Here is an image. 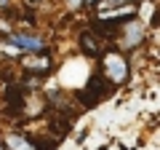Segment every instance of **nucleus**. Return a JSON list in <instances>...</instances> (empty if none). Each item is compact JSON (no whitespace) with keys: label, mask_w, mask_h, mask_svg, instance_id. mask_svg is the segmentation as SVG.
<instances>
[{"label":"nucleus","mask_w":160,"mask_h":150,"mask_svg":"<svg viewBox=\"0 0 160 150\" xmlns=\"http://www.w3.org/2000/svg\"><path fill=\"white\" fill-rule=\"evenodd\" d=\"M104 78H107L109 83H115V86H120V83L128 81V62H126L123 54L109 51L107 56H104Z\"/></svg>","instance_id":"1"},{"label":"nucleus","mask_w":160,"mask_h":150,"mask_svg":"<svg viewBox=\"0 0 160 150\" xmlns=\"http://www.w3.org/2000/svg\"><path fill=\"white\" fill-rule=\"evenodd\" d=\"M120 32H123V38H120V46L123 48H136L144 40V27L139 22H133V19H128L126 27L120 29Z\"/></svg>","instance_id":"2"},{"label":"nucleus","mask_w":160,"mask_h":150,"mask_svg":"<svg viewBox=\"0 0 160 150\" xmlns=\"http://www.w3.org/2000/svg\"><path fill=\"white\" fill-rule=\"evenodd\" d=\"M8 43H13V46L24 48V51H29V54H40V51H43V46H46L40 38L27 35V32H11V35H8Z\"/></svg>","instance_id":"3"},{"label":"nucleus","mask_w":160,"mask_h":150,"mask_svg":"<svg viewBox=\"0 0 160 150\" xmlns=\"http://www.w3.org/2000/svg\"><path fill=\"white\" fill-rule=\"evenodd\" d=\"M24 67L35 70L38 75H46V70H51V59L48 56H27L24 59Z\"/></svg>","instance_id":"4"},{"label":"nucleus","mask_w":160,"mask_h":150,"mask_svg":"<svg viewBox=\"0 0 160 150\" xmlns=\"http://www.w3.org/2000/svg\"><path fill=\"white\" fill-rule=\"evenodd\" d=\"M6 147L8 150H35V145L29 142L24 134H8L6 137Z\"/></svg>","instance_id":"5"},{"label":"nucleus","mask_w":160,"mask_h":150,"mask_svg":"<svg viewBox=\"0 0 160 150\" xmlns=\"http://www.w3.org/2000/svg\"><path fill=\"white\" fill-rule=\"evenodd\" d=\"M80 46H83V51H86V54L99 56V43L91 38V32H83V38H80Z\"/></svg>","instance_id":"6"},{"label":"nucleus","mask_w":160,"mask_h":150,"mask_svg":"<svg viewBox=\"0 0 160 150\" xmlns=\"http://www.w3.org/2000/svg\"><path fill=\"white\" fill-rule=\"evenodd\" d=\"M83 6V0H69V8H80Z\"/></svg>","instance_id":"7"},{"label":"nucleus","mask_w":160,"mask_h":150,"mask_svg":"<svg viewBox=\"0 0 160 150\" xmlns=\"http://www.w3.org/2000/svg\"><path fill=\"white\" fill-rule=\"evenodd\" d=\"M99 150H109V145H104V147H99Z\"/></svg>","instance_id":"8"},{"label":"nucleus","mask_w":160,"mask_h":150,"mask_svg":"<svg viewBox=\"0 0 160 150\" xmlns=\"http://www.w3.org/2000/svg\"><path fill=\"white\" fill-rule=\"evenodd\" d=\"M0 150H3V145H0Z\"/></svg>","instance_id":"9"}]
</instances>
